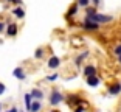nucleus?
<instances>
[{"label":"nucleus","instance_id":"423d86ee","mask_svg":"<svg viewBox=\"0 0 121 112\" xmlns=\"http://www.w3.org/2000/svg\"><path fill=\"white\" fill-rule=\"evenodd\" d=\"M60 64H62V59L59 58V56H56V54H51L50 58L47 59V67L50 70H56L60 67Z\"/></svg>","mask_w":121,"mask_h":112},{"label":"nucleus","instance_id":"f03ea898","mask_svg":"<svg viewBox=\"0 0 121 112\" xmlns=\"http://www.w3.org/2000/svg\"><path fill=\"white\" fill-rule=\"evenodd\" d=\"M64 101H65V95L62 94L57 87H51L50 97H48V104L56 108V106H59L60 103H64Z\"/></svg>","mask_w":121,"mask_h":112},{"label":"nucleus","instance_id":"5701e85b","mask_svg":"<svg viewBox=\"0 0 121 112\" xmlns=\"http://www.w3.org/2000/svg\"><path fill=\"white\" fill-rule=\"evenodd\" d=\"M5 30H6V22H5V20H0V34H2V33H5Z\"/></svg>","mask_w":121,"mask_h":112},{"label":"nucleus","instance_id":"9b49d317","mask_svg":"<svg viewBox=\"0 0 121 112\" xmlns=\"http://www.w3.org/2000/svg\"><path fill=\"white\" fill-rule=\"evenodd\" d=\"M11 16H14L17 20H22L25 19V6H13L11 8Z\"/></svg>","mask_w":121,"mask_h":112},{"label":"nucleus","instance_id":"c756f323","mask_svg":"<svg viewBox=\"0 0 121 112\" xmlns=\"http://www.w3.org/2000/svg\"><path fill=\"white\" fill-rule=\"evenodd\" d=\"M0 112H2V103H0Z\"/></svg>","mask_w":121,"mask_h":112},{"label":"nucleus","instance_id":"a211bd4d","mask_svg":"<svg viewBox=\"0 0 121 112\" xmlns=\"http://www.w3.org/2000/svg\"><path fill=\"white\" fill-rule=\"evenodd\" d=\"M23 103H25V108H26V111H28L30 106H31V103H33V97H31V94H30V92L23 94Z\"/></svg>","mask_w":121,"mask_h":112},{"label":"nucleus","instance_id":"393cba45","mask_svg":"<svg viewBox=\"0 0 121 112\" xmlns=\"http://www.w3.org/2000/svg\"><path fill=\"white\" fill-rule=\"evenodd\" d=\"M5 90H6V86H5L3 83H0V95H3Z\"/></svg>","mask_w":121,"mask_h":112},{"label":"nucleus","instance_id":"412c9836","mask_svg":"<svg viewBox=\"0 0 121 112\" xmlns=\"http://www.w3.org/2000/svg\"><path fill=\"white\" fill-rule=\"evenodd\" d=\"M76 3L79 5V8H82V9H84L86 6L92 5V2H90V0H76Z\"/></svg>","mask_w":121,"mask_h":112},{"label":"nucleus","instance_id":"2eb2a0df","mask_svg":"<svg viewBox=\"0 0 121 112\" xmlns=\"http://www.w3.org/2000/svg\"><path fill=\"white\" fill-rule=\"evenodd\" d=\"M40 111H42V101H39V100H33L28 112H40Z\"/></svg>","mask_w":121,"mask_h":112},{"label":"nucleus","instance_id":"ddd939ff","mask_svg":"<svg viewBox=\"0 0 121 112\" xmlns=\"http://www.w3.org/2000/svg\"><path fill=\"white\" fill-rule=\"evenodd\" d=\"M86 84L89 87H93V89H95V87H98L101 84V80H99V76H98V75L87 76V78H86Z\"/></svg>","mask_w":121,"mask_h":112},{"label":"nucleus","instance_id":"bb28decb","mask_svg":"<svg viewBox=\"0 0 121 112\" xmlns=\"http://www.w3.org/2000/svg\"><path fill=\"white\" fill-rule=\"evenodd\" d=\"M6 112H19V109L16 108V106H13V108H9V109H8Z\"/></svg>","mask_w":121,"mask_h":112},{"label":"nucleus","instance_id":"20e7f679","mask_svg":"<svg viewBox=\"0 0 121 112\" xmlns=\"http://www.w3.org/2000/svg\"><path fill=\"white\" fill-rule=\"evenodd\" d=\"M79 27L87 33H96V31L101 30L99 23H96V22H93V20H89V19H82V22L79 23Z\"/></svg>","mask_w":121,"mask_h":112},{"label":"nucleus","instance_id":"aec40b11","mask_svg":"<svg viewBox=\"0 0 121 112\" xmlns=\"http://www.w3.org/2000/svg\"><path fill=\"white\" fill-rule=\"evenodd\" d=\"M112 54H113L115 58H118V56H121V42L117 44L113 48H112Z\"/></svg>","mask_w":121,"mask_h":112},{"label":"nucleus","instance_id":"f3484780","mask_svg":"<svg viewBox=\"0 0 121 112\" xmlns=\"http://www.w3.org/2000/svg\"><path fill=\"white\" fill-rule=\"evenodd\" d=\"M84 13H86V16H93L98 13V6H93V5H89V6L84 8Z\"/></svg>","mask_w":121,"mask_h":112},{"label":"nucleus","instance_id":"6e6552de","mask_svg":"<svg viewBox=\"0 0 121 112\" xmlns=\"http://www.w3.org/2000/svg\"><path fill=\"white\" fill-rule=\"evenodd\" d=\"M82 75H84V78L98 75V69H96V65L95 64H84V65H82Z\"/></svg>","mask_w":121,"mask_h":112},{"label":"nucleus","instance_id":"c85d7f7f","mask_svg":"<svg viewBox=\"0 0 121 112\" xmlns=\"http://www.w3.org/2000/svg\"><path fill=\"white\" fill-rule=\"evenodd\" d=\"M117 61H118V64L121 65V56H118V58H117Z\"/></svg>","mask_w":121,"mask_h":112},{"label":"nucleus","instance_id":"0eeeda50","mask_svg":"<svg viewBox=\"0 0 121 112\" xmlns=\"http://www.w3.org/2000/svg\"><path fill=\"white\" fill-rule=\"evenodd\" d=\"M19 33V25L16 22H6V30H5V34L6 37H16Z\"/></svg>","mask_w":121,"mask_h":112},{"label":"nucleus","instance_id":"cd10ccee","mask_svg":"<svg viewBox=\"0 0 121 112\" xmlns=\"http://www.w3.org/2000/svg\"><path fill=\"white\" fill-rule=\"evenodd\" d=\"M48 112H60V111H59V109H56V108H53L51 111H48Z\"/></svg>","mask_w":121,"mask_h":112},{"label":"nucleus","instance_id":"f8f14e48","mask_svg":"<svg viewBox=\"0 0 121 112\" xmlns=\"http://www.w3.org/2000/svg\"><path fill=\"white\" fill-rule=\"evenodd\" d=\"M13 76L19 81H25L26 80V72L23 70V67H16V69L13 70Z\"/></svg>","mask_w":121,"mask_h":112},{"label":"nucleus","instance_id":"a878e982","mask_svg":"<svg viewBox=\"0 0 121 112\" xmlns=\"http://www.w3.org/2000/svg\"><path fill=\"white\" fill-rule=\"evenodd\" d=\"M90 2H92L93 6H99V5H101V0H90Z\"/></svg>","mask_w":121,"mask_h":112},{"label":"nucleus","instance_id":"4be33fe9","mask_svg":"<svg viewBox=\"0 0 121 112\" xmlns=\"http://www.w3.org/2000/svg\"><path fill=\"white\" fill-rule=\"evenodd\" d=\"M5 2L14 5V6H22V5H23V0H5Z\"/></svg>","mask_w":121,"mask_h":112},{"label":"nucleus","instance_id":"6ab92c4d","mask_svg":"<svg viewBox=\"0 0 121 112\" xmlns=\"http://www.w3.org/2000/svg\"><path fill=\"white\" fill-rule=\"evenodd\" d=\"M59 73H57V72H54V73H51V75H47L45 76V81H47V83H54V81H57V80H59Z\"/></svg>","mask_w":121,"mask_h":112},{"label":"nucleus","instance_id":"4468645a","mask_svg":"<svg viewBox=\"0 0 121 112\" xmlns=\"http://www.w3.org/2000/svg\"><path fill=\"white\" fill-rule=\"evenodd\" d=\"M31 97H33V100H39V101H42L43 100V97H45V94H43V90L42 89H39V87H34V89H31Z\"/></svg>","mask_w":121,"mask_h":112},{"label":"nucleus","instance_id":"1a4fd4ad","mask_svg":"<svg viewBox=\"0 0 121 112\" xmlns=\"http://www.w3.org/2000/svg\"><path fill=\"white\" fill-rule=\"evenodd\" d=\"M79 9H81V8H79V5H78V3H76V2H75V3H71V5H70V6H68V9H67V13H65V19H67V20H70V19H71V17L75 19V17H76V16H78V14H79Z\"/></svg>","mask_w":121,"mask_h":112},{"label":"nucleus","instance_id":"f257e3e1","mask_svg":"<svg viewBox=\"0 0 121 112\" xmlns=\"http://www.w3.org/2000/svg\"><path fill=\"white\" fill-rule=\"evenodd\" d=\"M84 19H89V20H93L96 22V23H99L101 27L103 25H109V23H112V22L115 20V17L112 14H104V13H96V14L93 16H84Z\"/></svg>","mask_w":121,"mask_h":112},{"label":"nucleus","instance_id":"b1692460","mask_svg":"<svg viewBox=\"0 0 121 112\" xmlns=\"http://www.w3.org/2000/svg\"><path fill=\"white\" fill-rule=\"evenodd\" d=\"M86 108L87 106H78V108L73 109V112H86Z\"/></svg>","mask_w":121,"mask_h":112},{"label":"nucleus","instance_id":"9d476101","mask_svg":"<svg viewBox=\"0 0 121 112\" xmlns=\"http://www.w3.org/2000/svg\"><path fill=\"white\" fill-rule=\"evenodd\" d=\"M107 94L110 95V97H118L121 94V83H110L107 86Z\"/></svg>","mask_w":121,"mask_h":112},{"label":"nucleus","instance_id":"dca6fc26","mask_svg":"<svg viewBox=\"0 0 121 112\" xmlns=\"http://www.w3.org/2000/svg\"><path fill=\"white\" fill-rule=\"evenodd\" d=\"M45 53H47V50L43 47H37L34 50V54H33V56H34V59H43Z\"/></svg>","mask_w":121,"mask_h":112},{"label":"nucleus","instance_id":"7c9ffc66","mask_svg":"<svg viewBox=\"0 0 121 112\" xmlns=\"http://www.w3.org/2000/svg\"><path fill=\"white\" fill-rule=\"evenodd\" d=\"M19 112H28V111H19Z\"/></svg>","mask_w":121,"mask_h":112},{"label":"nucleus","instance_id":"7ed1b4c3","mask_svg":"<svg viewBox=\"0 0 121 112\" xmlns=\"http://www.w3.org/2000/svg\"><path fill=\"white\" fill-rule=\"evenodd\" d=\"M65 101H67V104L70 106V108H78V106H87V101L86 98H82L79 94H68L65 95Z\"/></svg>","mask_w":121,"mask_h":112},{"label":"nucleus","instance_id":"39448f33","mask_svg":"<svg viewBox=\"0 0 121 112\" xmlns=\"http://www.w3.org/2000/svg\"><path fill=\"white\" fill-rule=\"evenodd\" d=\"M90 56V51L89 50H84L81 51L79 54H76L75 59H73V64H75V67H78V69H82V65H84V62L87 61V58Z\"/></svg>","mask_w":121,"mask_h":112}]
</instances>
